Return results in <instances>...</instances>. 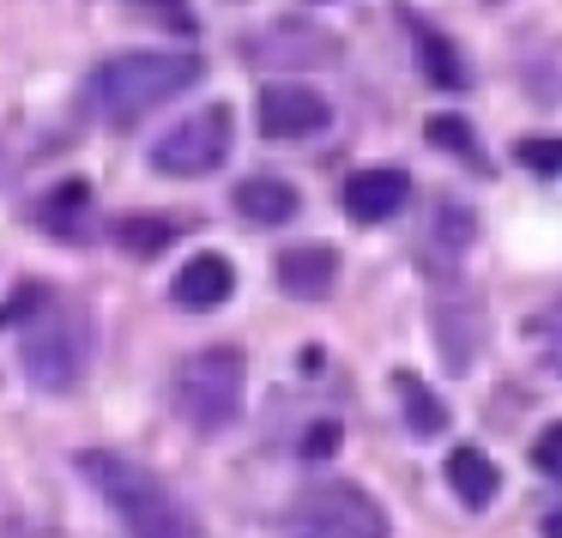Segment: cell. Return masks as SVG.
I'll use <instances>...</instances> for the list:
<instances>
[{
    "mask_svg": "<svg viewBox=\"0 0 562 538\" xmlns=\"http://www.w3.org/2000/svg\"><path fill=\"white\" fill-rule=\"evenodd\" d=\"M206 61L194 49H134V55H110L98 74L86 79V110L103 122L127 127L139 115H151L158 103L182 98L200 86Z\"/></svg>",
    "mask_w": 562,
    "mask_h": 538,
    "instance_id": "6da1fadb",
    "label": "cell"
},
{
    "mask_svg": "<svg viewBox=\"0 0 562 538\" xmlns=\"http://www.w3.org/2000/svg\"><path fill=\"white\" fill-rule=\"evenodd\" d=\"M79 472H86L91 490L122 514L127 538H206L200 514L188 508V502L176 496L158 472H146V466L127 460V453L86 448V453H79Z\"/></svg>",
    "mask_w": 562,
    "mask_h": 538,
    "instance_id": "7a4b0ae2",
    "label": "cell"
},
{
    "mask_svg": "<svg viewBox=\"0 0 562 538\" xmlns=\"http://www.w3.org/2000/svg\"><path fill=\"white\" fill-rule=\"evenodd\" d=\"M243 381H248L243 351L236 345H206V351L182 357V369H176V412L200 436H218L243 412Z\"/></svg>",
    "mask_w": 562,
    "mask_h": 538,
    "instance_id": "3957f363",
    "label": "cell"
},
{
    "mask_svg": "<svg viewBox=\"0 0 562 538\" xmlns=\"http://www.w3.org/2000/svg\"><path fill=\"white\" fill-rule=\"evenodd\" d=\"M19 363L37 393H74L86 381V315L49 303L19 327Z\"/></svg>",
    "mask_w": 562,
    "mask_h": 538,
    "instance_id": "277c9868",
    "label": "cell"
},
{
    "mask_svg": "<svg viewBox=\"0 0 562 538\" xmlns=\"http://www.w3.org/2000/svg\"><path fill=\"white\" fill-rule=\"evenodd\" d=\"M291 538H387V514L357 484H308L284 514Z\"/></svg>",
    "mask_w": 562,
    "mask_h": 538,
    "instance_id": "5b68a950",
    "label": "cell"
},
{
    "mask_svg": "<svg viewBox=\"0 0 562 538\" xmlns=\"http://www.w3.org/2000/svg\"><path fill=\"white\" fill-rule=\"evenodd\" d=\"M231 146H236V115H231V103H206V110L182 115L176 127H164V134L151 139V170L194 182V176H212V170H218V164L231 158Z\"/></svg>",
    "mask_w": 562,
    "mask_h": 538,
    "instance_id": "8992f818",
    "label": "cell"
},
{
    "mask_svg": "<svg viewBox=\"0 0 562 538\" xmlns=\"http://www.w3.org/2000/svg\"><path fill=\"white\" fill-rule=\"evenodd\" d=\"M248 61L255 67H333L339 61V37L321 25H303V19H284V25L260 31Z\"/></svg>",
    "mask_w": 562,
    "mask_h": 538,
    "instance_id": "52a82bcc",
    "label": "cell"
},
{
    "mask_svg": "<svg viewBox=\"0 0 562 538\" xmlns=\"http://www.w3.org/2000/svg\"><path fill=\"white\" fill-rule=\"evenodd\" d=\"M333 122L327 98L308 86H267L260 91V134L267 139H308Z\"/></svg>",
    "mask_w": 562,
    "mask_h": 538,
    "instance_id": "ba28073f",
    "label": "cell"
},
{
    "mask_svg": "<svg viewBox=\"0 0 562 538\" xmlns=\"http://www.w3.org/2000/svg\"><path fill=\"white\" fill-rule=\"evenodd\" d=\"M231 291H236V267L224 255H194V260H182V272L170 279V296H176V309H194V315H206V309H224L231 303Z\"/></svg>",
    "mask_w": 562,
    "mask_h": 538,
    "instance_id": "9c48e42d",
    "label": "cell"
},
{
    "mask_svg": "<svg viewBox=\"0 0 562 538\" xmlns=\"http://www.w3.org/2000/svg\"><path fill=\"white\" fill-rule=\"evenodd\" d=\"M339 200H345V212H351L357 224H387L393 212L412 200V176L405 170H357Z\"/></svg>",
    "mask_w": 562,
    "mask_h": 538,
    "instance_id": "30bf717a",
    "label": "cell"
},
{
    "mask_svg": "<svg viewBox=\"0 0 562 538\" xmlns=\"http://www.w3.org/2000/svg\"><path fill=\"white\" fill-rule=\"evenodd\" d=\"M339 284V255L333 248H284L279 255V291L296 303H321Z\"/></svg>",
    "mask_w": 562,
    "mask_h": 538,
    "instance_id": "8fae6325",
    "label": "cell"
},
{
    "mask_svg": "<svg viewBox=\"0 0 562 538\" xmlns=\"http://www.w3.org/2000/svg\"><path fill=\"white\" fill-rule=\"evenodd\" d=\"M231 200H236V212H243L248 224H291L296 206H303V200H296V188L284 182V176H248Z\"/></svg>",
    "mask_w": 562,
    "mask_h": 538,
    "instance_id": "7c38bea8",
    "label": "cell"
},
{
    "mask_svg": "<svg viewBox=\"0 0 562 538\" xmlns=\"http://www.w3.org/2000/svg\"><path fill=\"white\" fill-rule=\"evenodd\" d=\"M448 484H453V496H460L465 508H490L496 490H502V478H496V466H490L484 448H453L448 453Z\"/></svg>",
    "mask_w": 562,
    "mask_h": 538,
    "instance_id": "4fadbf2b",
    "label": "cell"
},
{
    "mask_svg": "<svg viewBox=\"0 0 562 538\" xmlns=\"http://www.w3.org/2000/svg\"><path fill=\"white\" fill-rule=\"evenodd\" d=\"M436 339H441V357H448V369H465L477 357V345H484V315L477 309H460V303H441L436 309Z\"/></svg>",
    "mask_w": 562,
    "mask_h": 538,
    "instance_id": "5bb4252c",
    "label": "cell"
},
{
    "mask_svg": "<svg viewBox=\"0 0 562 538\" xmlns=\"http://www.w3.org/2000/svg\"><path fill=\"white\" fill-rule=\"evenodd\" d=\"M393 393H400V412H405V424H412V436H441V429H448V405H441L412 369L393 376Z\"/></svg>",
    "mask_w": 562,
    "mask_h": 538,
    "instance_id": "9a60e30c",
    "label": "cell"
},
{
    "mask_svg": "<svg viewBox=\"0 0 562 538\" xmlns=\"http://www.w3.org/2000/svg\"><path fill=\"white\" fill-rule=\"evenodd\" d=\"M417 61H424V74L436 79L441 91H460L465 86V67H460V55H453V43L441 37V31L417 25Z\"/></svg>",
    "mask_w": 562,
    "mask_h": 538,
    "instance_id": "2e32d148",
    "label": "cell"
},
{
    "mask_svg": "<svg viewBox=\"0 0 562 538\" xmlns=\"http://www.w3.org/2000/svg\"><path fill=\"white\" fill-rule=\"evenodd\" d=\"M429 146L436 152H448V158H472L477 170H484V158H477V139H472V127L460 122V115H429Z\"/></svg>",
    "mask_w": 562,
    "mask_h": 538,
    "instance_id": "e0dca14e",
    "label": "cell"
},
{
    "mask_svg": "<svg viewBox=\"0 0 562 538\" xmlns=\"http://www.w3.org/2000/svg\"><path fill=\"white\" fill-rule=\"evenodd\" d=\"M115 236H122L127 255H164V248H170V236H176V224L170 218H127Z\"/></svg>",
    "mask_w": 562,
    "mask_h": 538,
    "instance_id": "ac0fdd59",
    "label": "cell"
},
{
    "mask_svg": "<svg viewBox=\"0 0 562 538\" xmlns=\"http://www.w3.org/2000/svg\"><path fill=\"white\" fill-rule=\"evenodd\" d=\"M514 158H520L532 176H557L562 170V139L557 134H532V139H520V146H514Z\"/></svg>",
    "mask_w": 562,
    "mask_h": 538,
    "instance_id": "d6986e66",
    "label": "cell"
},
{
    "mask_svg": "<svg viewBox=\"0 0 562 538\" xmlns=\"http://www.w3.org/2000/svg\"><path fill=\"white\" fill-rule=\"evenodd\" d=\"M43 303H49V291H43L37 279H25V284H19L13 303H0V333H19V327H25V321L43 309Z\"/></svg>",
    "mask_w": 562,
    "mask_h": 538,
    "instance_id": "ffe728a7",
    "label": "cell"
},
{
    "mask_svg": "<svg viewBox=\"0 0 562 538\" xmlns=\"http://www.w3.org/2000/svg\"><path fill=\"white\" fill-rule=\"evenodd\" d=\"M532 333H538V351H544V363L562 376V303H550L544 315H538Z\"/></svg>",
    "mask_w": 562,
    "mask_h": 538,
    "instance_id": "44dd1931",
    "label": "cell"
},
{
    "mask_svg": "<svg viewBox=\"0 0 562 538\" xmlns=\"http://www.w3.org/2000/svg\"><path fill=\"white\" fill-rule=\"evenodd\" d=\"M532 466H538L544 478H562V424H550L544 436L532 441Z\"/></svg>",
    "mask_w": 562,
    "mask_h": 538,
    "instance_id": "7402d4cb",
    "label": "cell"
},
{
    "mask_svg": "<svg viewBox=\"0 0 562 538\" xmlns=\"http://www.w3.org/2000/svg\"><path fill=\"white\" fill-rule=\"evenodd\" d=\"M333 448H339V424H315V429H308V441H303L308 460H327Z\"/></svg>",
    "mask_w": 562,
    "mask_h": 538,
    "instance_id": "603a6c76",
    "label": "cell"
},
{
    "mask_svg": "<svg viewBox=\"0 0 562 538\" xmlns=\"http://www.w3.org/2000/svg\"><path fill=\"white\" fill-rule=\"evenodd\" d=\"M544 538H562V514H550V520H544Z\"/></svg>",
    "mask_w": 562,
    "mask_h": 538,
    "instance_id": "cb8c5ba5",
    "label": "cell"
},
{
    "mask_svg": "<svg viewBox=\"0 0 562 538\" xmlns=\"http://www.w3.org/2000/svg\"><path fill=\"white\" fill-rule=\"evenodd\" d=\"M484 7H508V0H484Z\"/></svg>",
    "mask_w": 562,
    "mask_h": 538,
    "instance_id": "d4e9b609",
    "label": "cell"
},
{
    "mask_svg": "<svg viewBox=\"0 0 562 538\" xmlns=\"http://www.w3.org/2000/svg\"><path fill=\"white\" fill-rule=\"evenodd\" d=\"M315 7H321V0H315Z\"/></svg>",
    "mask_w": 562,
    "mask_h": 538,
    "instance_id": "484cf974",
    "label": "cell"
}]
</instances>
